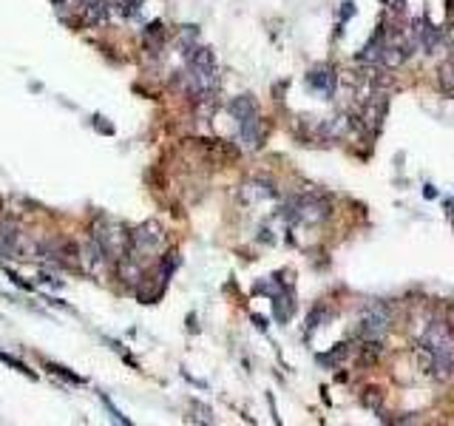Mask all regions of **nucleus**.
I'll return each mask as SVG.
<instances>
[{
  "instance_id": "1",
  "label": "nucleus",
  "mask_w": 454,
  "mask_h": 426,
  "mask_svg": "<svg viewBox=\"0 0 454 426\" xmlns=\"http://www.w3.org/2000/svg\"><path fill=\"white\" fill-rule=\"evenodd\" d=\"M420 364L431 378L448 381L454 375V330L446 321H431L420 335Z\"/></svg>"
},
{
  "instance_id": "2",
  "label": "nucleus",
  "mask_w": 454,
  "mask_h": 426,
  "mask_svg": "<svg viewBox=\"0 0 454 426\" xmlns=\"http://www.w3.org/2000/svg\"><path fill=\"white\" fill-rule=\"evenodd\" d=\"M330 202L318 193H307V196H296L284 205L281 217L290 219L293 225H321L324 219H330Z\"/></svg>"
},
{
  "instance_id": "3",
  "label": "nucleus",
  "mask_w": 454,
  "mask_h": 426,
  "mask_svg": "<svg viewBox=\"0 0 454 426\" xmlns=\"http://www.w3.org/2000/svg\"><path fill=\"white\" fill-rule=\"evenodd\" d=\"M231 114L239 120V131H242L245 145H248V148H262L267 128H264V122H262V117H259L256 100L248 97V94L236 97V100L231 103Z\"/></svg>"
},
{
  "instance_id": "4",
  "label": "nucleus",
  "mask_w": 454,
  "mask_h": 426,
  "mask_svg": "<svg viewBox=\"0 0 454 426\" xmlns=\"http://www.w3.org/2000/svg\"><path fill=\"white\" fill-rule=\"evenodd\" d=\"M216 57L210 49H196L190 54V88L199 100H207L216 88Z\"/></svg>"
},
{
  "instance_id": "5",
  "label": "nucleus",
  "mask_w": 454,
  "mask_h": 426,
  "mask_svg": "<svg viewBox=\"0 0 454 426\" xmlns=\"http://www.w3.org/2000/svg\"><path fill=\"white\" fill-rule=\"evenodd\" d=\"M389 327H392V307L386 301H372L361 313V333H363V338H383Z\"/></svg>"
},
{
  "instance_id": "6",
  "label": "nucleus",
  "mask_w": 454,
  "mask_h": 426,
  "mask_svg": "<svg viewBox=\"0 0 454 426\" xmlns=\"http://www.w3.org/2000/svg\"><path fill=\"white\" fill-rule=\"evenodd\" d=\"M386 43H389V40H386V32H383V26H380V29L372 35V40L361 49L358 60H361V63H380V60H383V52H386Z\"/></svg>"
},
{
  "instance_id": "7",
  "label": "nucleus",
  "mask_w": 454,
  "mask_h": 426,
  "mask_svg": "<svg viewBox=\"0 0 454 426\" xmlns=\"http://www.w3.org/2000/svg\"><path fill=\"white\" fill-rule=\"evenodd\" d=\"M293 313H296V296H293L290 287H284V293L273 296V316H276L279 324H287L293 318Z\"/></svg>"
},
{
  "instance_id": "8",
  "label": "nucleus",
  "mask_w": 454,
  "mask_h": 426,
  "mask_svg": "<svg viewBox=\"0 0 454 426\" xmlns=\"http://www.w3.org/2000/svg\"><path fill=\"white\" fill-rule=\"evenodd\" d=\"M307 83H310V88H315L318 94H324V97H332L335 94V83H338V77L332 74V69H315L310 77H307Z\"/></svg>"
},
{
  "instance_id": "9",
  "label": "nucleus",
  "mask_w": 454,
  "mask_h": 426,
  "mask_svg": "<svg viewBox=\"0 0 454 426\" xmlns=\"http://www.w3.org/2000/svg\"><path fill=\"white\" fill-rule=\"evenodd\" d=\"M245 196H248L250 202H262V199L276 196V188H273L270 182H264V179H256V182H250V185L245 188Z\"/></svg>"
},
{
  "instance_id": "10",
  "label": "nucleus",
  "mask_w": 454,
  "mask_h": 426,
  "mask_svg": "<svg viewBox=\"0 0 454 426\" xmlns=\"http://www.w3.org/2000/svg\"><path fill=\"white\" fill-rule=\"evenodd\" d=\"M440 86L454 97V54H451V60L440 69Z\"/></svg>"
},
{
  "instance_id": "11",
  "label": "nucleus",
  "mask_w": 454,
  "mask_h": 426,
  "mask_svg": "<svg viewBox=\"0 0 454 426\" xmlns=\"http://www.w3.org/2000/svg\"><path fill=\"white\" fill-rule=\"evenodd\" d=\"M344 352H347V344H335V350H332V352L321 355V364H335V361H338Z\"/></svg>"
},
{
  "instance_id": "12",
  "label": "nucleus",
  "mask_w": 454,
  "mask_h": 426,
  "mask_svg": "<svg viewBox=\"0 0 454 426\" xmlns=\"http://www.w3.org/2000/svg\"><path fill=\"white\" fill-rule=\"evenodd\" d=\"M0 361H6V364H9L12 369H18V372H26V375H32V378H35V372H32V369H29L26 364H21V361H15L12 355H4V352H0Z\"/></svg>"
}]
</instances>
